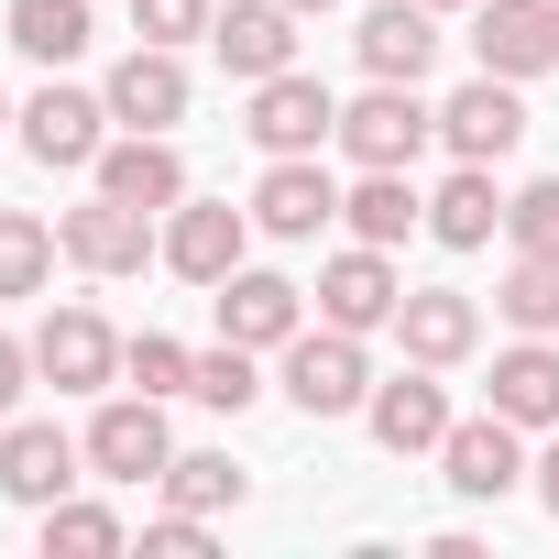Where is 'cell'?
I'll return each mask as SVG.
<instances>
[{
    "mask_svg": "<svg viewBox=\"0 0 559 559\" xmlns=\"http://www.w3.org/2000/svg\"><path fill=\"white\" fill-rule=\"evenodd\" d=\"M56 241H67V263L78 274H99V286H121V274H143V263H165V241H154V209H132V198H88V209H67L56 219Z\"/></svg>",
    "mask_w": 559,
    "mask_h": 559,
    "instance_id": "1",
    "label": "cell"
},
{
    "mask_svg": "<svg viewBox=\"0 0 559 559\" xmlns=\"http://www.w3.org/2000/svg\"><path fill=\"white\" fill-rule=\"evenodd\" d=\"M428 143H439V110L406 78H373L362 99H341V154L352 165H417Z\"/></svg>",
    "mask_w": 559,
    "mask_h": 559,
    "instance_id": "2",
    "label": "cell"
},
{
    "mask_svg": "<svg viewBox=\"0 0 559 559\" xmlns=\"http://www.w3.org/2000/svg\"><path fill=\"white\" fill-rule=\"evenodd\" d=\"M286 395H297V417H362V395H373V362H362V330H297L286 341Z\"/></svg>",
    "mask_w": 559,
    "mask_h": 559,
    "instance_id": "3",
    "label": "cell"
},
{
    "mask_svg": "<svg viewBox=\"0 0 559 559\" xmlns=\"http://www.w3.org/2000/svg\"><path fill=\"white\" fill-rule=\"evenodd\" d=\"M78 483H88V439H67L56 417H12V428H0V493H12L23 515L67 504Z\"/></svg>",
    "mask_w": 559,
    "mask_h": 559,
    "instance_id": "4",
    "label": "cell"
},
{
    "mask_svg": "<svg viewBox=\"0 0 559 559\" xmlns=\"http://www.w3.org/2000/svg\"><path fill=\"white\" fill-rule=\"evenodd\" d=\"M439 472H450V493H461V504H504V493L526 483V428H515L504 406H483V417H450V439H439Z\"/></svg>",
    "mask_w": 559,
    "mask_h": 559,
    "instance_id": "5",
    "label": "cell"
},
{
    "mask_svg": "<svg viewBox=\"0 0 559 559\" xmlns=\"http://www.w3.org/2000/svg\"><path fill=\"white\" fill-rule=\"evenodd\" d=\"M176 439H165V395H99L88 417V472L99 483H165Z\"/></svg>",
    "mask_w": 559,
    "mask_h": 559,
    "instance_id": "6",
    "label": "cell"
},
{
    "mask_svg": "<svg viewBox=\"0 0 559 559\" xmlns=\"http://www.w3.org/2000/svg\"><path fill=\"white\" fill-rule=\"evenodd\" d=\"M241 252H252V209H230V198H176L165 209V274L219 286V274H241Z\"/></svg>",
    "mask_w": 559,
    "mask_h": 559,
    "instance_id": "7",
    "label": "cell"
},
{
    "mask_svg": "<svg viewBox=\"0 0 559 559\" xmlns=\"http://www.w3.org/2000/svg\"><path fill=\"white\" fill-rule=\"evenodd\" d=\"M34 373H45L56 395H110V384H121V330H110L99 308H56V319L34 330Z\"/></svg>",
    "mask_w": 559,
    "mask_h": 559,
    "instance_id": "8",
    "label": "cell"
},
{
    "mask_svg": "<svg viewBox=\"0 0 559 559\" xmlns=\"http://www.w3.org/2000/svg\"><path fill=\"white\" fill-rule=\"evenodd\" d=\"M241 132H252L263 154H319V143H341V99H330L308 67H286V78H263V88H252Z\"/></svg>",
    "mask_w": 559,
    "mask_h": 559,
    "instance_id": "9",
    "label": "cell"
},
{
    "mask_svg": "<svg viewBox=\"0 0 559 559\" xmlns=\"http://www.w3.org/2000/svg\"><path fill=\"white\" fill-rule=\"evenodd\" d=\"M209 308H219V341H241V352H286L297 330H308V286H286V274H219L209 286Z\"/></svg>",
    "mask_w": 559,
    "mask_h": 559,
    "instance_id": "10",
    "label": "cell"
},
{
    "mask_svg": "<svg viewBox=\"0 0 559 559\" xmlns=\"http://www.w3.org/2000/svg\"><path fill=\"white\" fill-rule=\"evenodd\" d=\"M99 99H110V121H121V132H176V121H187V99H198V88H187V45H132V56L110 67V88H99Z\"/></svg>",
    "mask_w": 559,
    "mask_h": 559,
    "instance_id": "11",
    "label": "cell"
},
{
    "mask_svg": "<svg viewBox=\"0 0 559 559\" xmlns=\"http://www.w3.org/2000/svg\"><path fill=\"white\" fill-rule=\"evenodd\" d=\"M99 143H110V99H99V88L45 78V88L23 99V154H34V165H99Z\"/></svg>",
    "mask_w": 559,
    "mask_h": 559,
    "instance_id": "12",
    "label": "cell"
},
{
    "mask_svg": "<svg viewBox=\"0 0 559 559\" xmlns=\"http://www.w3.org/2000/svg\"><path fill=\"white\" fill-rule=\"evenodd\" d=\"M330 219H341V176H330L319 154H274V165H263L252 230H274V241H319Z\"/></svg>",
    "mask_w": 559,
    "mask_h": 559,
    "instance_id": "13",
    "label": "cell"
},
{
    "mask_svg": "<svg viewBox=\"0 0 559 559\" xmlns=\"http://www.w3.org/2000/svg\"><path fill=\"white\" fill-rule=\"evenodd\" d=\"M395 308H406V286H395V263H384V241H352V252H330L319 263V319L330 330H395Z\"/></svg>",
    "mask_w": 559,
    "mask_h": 559,
    "instance_id": "14",
    "label": "cell"
},
{
    "mask_svg": "<svg viewBox=\"0 0 559 559\" xmlns=\"http://www.w3.org/2000/svg\"><path fill=\"white\" fill-rule=\"evenodd\" d=\"M439 143H450V165H504V154L526 143V99H515V78H472L461 99H439Z\"/></svg>",
    "mask_w": 559,
    "mask_h": 559,
    "instance_id": "15",
    "label": "cell"
},
{
    "mask_svg": "<svg viewBox=\"0 0 559 559\" xmlns=\"http://www.w3.org/2000/svg\"><path fill=\"white\" fill-rule=\"evenodd\" d=\"M362 428H373L395 461L439 450V439H450V384H439V362H406L395 384H373V395H362Z\"/></svg>",
    "mask_w": 559,
    "mask_h": 559,
    "instance_id": "16",
    "label": "cell"
},
{
    "mask_svg": "<svg viewBox=\"0 0 559 559\" xmlns=\"http://www.w3.org/2000/svg\"><path fill=\"white\" fill-rule=\"evenodd\" d=\"M209 56H219L241 88L286 78V67H297V12H286V0H230V12L209 23Z\"/></svg>",
    "mask_w": 559,
    "mask_h": 559,
    "instance_id": "17",
    "label": "cell"
},
{
    "mask_svg": "<svg viewBox=\"0 0 559 559\" xmlns=\"http://www.w3.org/2000/svg\"><path fill=\"white\" fill-rule=\"evenodd\" d=\"M472 56H483V78H537V67H559V45H548V0H472Z\"/></svg>",
    "mask_w": 559,
    "mask_h": 559,
    "instance_id": "18",
    "label": "cell"
},
{
    "mask_svg": "<svg viewBox=\"0 0 559 559\" xmlns=\"http://www.w3.org/2000/svg\"><path fill=\"white\" fill-rule=\"evenodd\" d=\"M395 341H406V362H472L483 352V308L461 297V286H406V308H395Z\"/></svg>",
    "mask_w": 559,
    "mask_h": 559,
    "instance_id": "19",
    "label": "cell"
},
{
    "mask_svg": "<svg viewBox=\"0 0 559 559\" xmlns=\"http://www.w3.org/2000/svg\"><path fill=\"white\" fill-rule=\"evenodd\" d=\"M352 45H362V78H406L417 88L439 67V12H428V0H373Z\"/></svg>",
    "mask_w": 559,
    "mask_h": 559,
    "instance_id": "20",
    "label": "cell"
},
{
    "mask_svg": "<svg viewBox=\"0 0 559 559\" xmlns=\"http://www.w3.org/2000/svg\"><path fill=\"white\" fill-rule=\"evenodd\" d=\"M88 176H99L110 198L154 209V219L187 198V165H176V143H165V132H121V143H99V165H88Z\"/></svg>",
    "mask_w": 559,
    "mask_h": 559,
    "instance_id": "21",
    "label": "cell"
},
{
    "mask_svg": "<svg viewBox=\"0 0 559 559\" xmlns=\"http://www.w3.org/2000/svg\"><path fill=\"white\" fill-rule=\"evenodd\" d=\"M341 219H352V241H406V230H428V198H417V176L406 165H362V187H341Z\"/></svg>",
    "mask_w": 559,
    "mask_h": 559,
    "instance_id": "22",
    "label": "cell"
},
{
    "mask_svg": "<svg viewBox=\"0 0 559 559\" xmlns=\"http://www.w3.org/2000/svg\"><path fill=\"white\" fill-rule=\"evenodd\" d=\"M493 230H504V187H493V165H450V176H439V198H428V241L483 252Z\"/></svg>",
    "mask_w": 559,
    "mask_h": 559,
    "instance_id": "23",
    "label": "cell"
},
{
    "mask_svg": "<svg viewBox=\"0 0 559 559\" xmlns=\"http://www.w3.org/2000/svg\"><path fill=\"white\" fill-rule=\"evenodd\" d=\"M12 45L34 56V67H78L88 45H99V0H12Z\"/></svg>",
    "mask_w": 559,
    "mask_h": 559,
    "instance_id": "24",
    "label": "cell"
},
{
    "mask_svg": "<svg viewBox=\"0 0 559 559\" xmlns=\"http://www.w3.org/2000/svg\"><path fill=\"white\" fill-rule=\"evenodd\" d=\"M493 406L515 428H559V352L515 330V352H493Z\"/></svg>",
    "mask_w": 559,
    "mask_h": 559,
    "instance_id": "25",
    "label": "cell"
},
{
    "mask_svg": "<svg viewBox=\"0 0 559 559\" xmlns=\"http://www.w3.org/2000/svg\"><path fill=\"white\" fill-rule=\"evenodd\" d=\"M493 319H504V330H526V341H548V330H559V252H515V263H504Z\"/></svg>",
    "mask_w": 559,
    "mask_h": 559,
    "instance_id": "26",
    "label": "cell"
},
{
    "mask_svg": "<svg viewBox=\"0 0 559 559\" xmlns=\"http://www.w3.org/2000/svg\"><path fill=\"white\" fill-rule=\"evenodd\" d=\"M56 230L34 209H0V297H45V274H56Z\"/></svg>",
    "mask_w": 559,
    "mask_h": 559,
    "instance_id": "27",
    "label": "cell"
},
{
    "mask_svg": "<svg viewBox=\"0 0 559 559\" xmlns=\"http://www.w3.org/2000/svg\"><path fill=\"white\" fill-rule=\"evenodd\" d=\"M110 548H132L110 504H88V493H67V504H45V559H110Z\"/></svg>",
    "mask_w": 559,
    "mask_h": 559,
    "instance_id": "28",
    "label": "cell"
},
{
    "mask_svg": "<svg viewBox=\"0 0 559 559\" xmlns=\"http://www.w3.org/2000/svg\"><path fill=\"white\" fill-rule=\"evenodd\" d=\"M187 395H198V406H219V417H241V406L263 395V362H252L241 341H219V352H198V373H187Z\"/></svg>",
    "mask_w": 559,
    "mask_h": 559,
    "instance_id": "29",
    "label": "cell"
},
{
    "mask_svg": "<svg viewBox=\"0 0 559 559\" xmlns=\"http://www.w3.org/2000/svg\"><path fill=\"white\" fill-rule=\"evenodd\" d=\"M165 504H187V515H219V504H241V472H230L219 450H176V461H165Z\"/></svg>",
    "mask_w": 559,
    "mask_h": 559,
    "instance_id": "30",
    "label": "cell"
},
{
    "mask_svg": "<svg viewBox=\"0 0 559 559\" xmlns=\"http://www.w3.org/2000/svg\"><path fill=\"white\" fill-rule=\"evenodd\" d=\"M121 373H132L143 395H187L198 352H187V341H165V330H143V341H121Z\"/></svg>",
    "mask_w": 559,
    "mask_h": 559,
    "instance_id": "31",
    "label": "cell"
},
{
    "mask_svg": "<svg viewBox=\"0 0 559 559\" xmlns=\"http://www.w3.org/2000/svg\"><path fill=\"white\" fill-rule=\"evenodd\" d=\"M504 241L515 252H559V176H537V187L504 198Z\"/></svg>",
    "mask_w": 559,
    "mask_h": 559,
    "instance_id": "32",
    "label": "cell"
},
{
    "mask_svg": "<svg viewBox=\"0 0 559 559\" xmlns=\"http://www.w3.org/2000/svg\"><path fill=\"white\" fill-rule=\"evenodd\" d=\"M132 23H143V45H209V0H132Z\"/></svg>",
    "mask_w": 559,
    "mask_h": 559,
    "instance_id": "33",
    "label": "cell"
},
{
    "mask_svg": "<svg viewBox=\"0 0 559 559\" xmlns=\"http://www.w3.org/2000/svg\"><path fill=\"white\" fill-rule=\"evenodd\" d=\"M143 548H154V559H209V515H187V504H176V515H154V526H143Z\"/></svg>",
    "mask_w": 559,
    "mask_h": 559,
    "instance_id": "34",
    "label": "cell"
},
{
    "mask_svg": "<svg viewBox=\"0 0 559 559\" xmlns=\"http://www.w3.org/2000/svg\"><path fill=\"white\" fill-rule=\"evenodd\" d=\"M23 384H34V341H12V330H0V417L23 406Z\"/></svg>",
    "mask_w": 559,
    "mask_h": 559,
    "instance_id": "35",
    "label": "cell"
},
{
    "mask_svg": "<svg viewBox=\"0 0 559 559\" xmlns=\"http://www.w3.org/2000/svg\"><path fill=\"white\" fill-rule=\"evenodd\" d=\"M526 483H537V504L559 515V439H548V461H526Z\"/></svg>",
    "mask_w": 559,
    "mask_h": 559,
    "instance_id": "36",
    "label": "cell"
},
{
    "mask_svg": "<svg viewBox=\"0 0 559 559\" xmlns=\"http://www.w3.org/2000/svg\"><path fill=\"white\" fill-rule=\"evenodd\" d=\"M286 12H297V23H308V12H341V0H286Z\"/></svg>",
    "mask_w": 559,
    "mask_h": 559,
    "instance_id": "37",
    "label": "cell"
},
{
    "mask_svg": "<svg viewBox=\"0 0 559 559\" xmlns=\"http://www.w3.org/2000/svg\"><path fill=\"white\" fill-rule=\"evenodd\" d=\"M428 12H472V0H428Z\"/></svg>",
    "mask_w": 559,
    "mask_h": 559,
    "instance_id": "38",
    "label": "cell"
},
{
    "mask_svg": "<svg viewBox=\"0 0 559 559\" xmlns=\"http://www.w3.org/2000/svg\"><path fill=\"white\" fill-rule=\"evenodd\" d=\"M548 45H559V0H548Z\"/></svg>",
    "mask_w": 559,
    "mask_h": 559,
    "instance_id": "39",
    "label": "cell"
},
{
    "mask_svg": "<svg viewBox=\"0 0 559 559\" xmlns=\"http://www.w3.org/2000/svg\"><path fill=\"white\" fill-rule=\"evenodd\" d=\"M0 121H23V110H12V99H0Z\"/></svg>",
    "mask_w": 559,
    "mask_h": 559,
    "instance_id": "40",
    "label": "cell"
}]
</instances>
